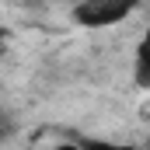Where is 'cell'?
I'll return each instance as SVG.
<instances>
[{
    "label": "cell",
    "instance_id": "cell-3",
    "mask_svg": "<svg viewBox=\"0 0 150 150\" xmlns=\"http://www.w3.org/2000/svg\"><path fill=\"white\" fill-rule=\"evenodd\" d=\"M80 147L84 150H143L136 143H119V140H105V136H87V140H80Z\"/></svg>",
    "mask_w": 150,
    "mask_h": 150
},
{
    "label": "cell",
    "instance_id": "cell-4",
    "mask_svg": "<svg viewBox=\"0 0 150 150\" xmlns=\"http://www.w3.org/2000/svg\"><path fill=\"white\" fill-rule=\"evenodd\" d=\"M18 115L11 112V108H0V143L4 140H11V136H18Z\"/></svg>",
    "mask_w": 150,
    "mask_h": 150
},
{
    "label": "cell",
    "instance_id": "cell-5",
    "mask_svg": "<svg viewBox=\"0 0 150 150\" xmlns=\"http://www.w3.org/2000/svg\"><path fill=\"white\" fill-rule=\"evenodd\" d=\"M49 150H84V147H80V140H59V143H52Z\"/></svg>",
    "mask_w": 150,
    "mask_h": 150
},
{
    "label": "cell",
    "instance_id": "cell-1",
    "mask_svg": "<svg viewBox=\"0 0 150 150\" xmlns=\"http://www.w3.org/2000/svg\"><path fill=\"white\" fill-rule=\"evenodd\" d=\"M136 11L133 0H80L70 7V21L80 28H112L129 21Z\"/></svg>",
    "mask_w": 150,
    "mask_h": 150
},
{
    "label": "cell",
    "instance_id": "cell-7",
    "mask_svg": "<svg viewBox=\"0 0 150 150\" xmlns=\"http://www.w3.org/2000/svg\"><path fill=\"white\" fill-rule=\"evenodd\" d=\"M143 150H150V140H147V143H143Z\"/></svg>",
    "mask_w": 150,
    "mask_h": 150
},
{
    "label": "cell",
    "instance_id": "cell-6",
    "mask_svg": "<svg viewBox=\"0 0 150 150\" xmlns=\"http://www.w3.org/2000/svg\"><path fill=\"white\" fill-rule=\"evenodd\" d=\"M143 119H150V101H147V105H143Z\"/></svg>",
    "mask_w": 150,
    "mask_h": 150
},
{
    "label": "cell",
    "instance_id": "cell-2",
    "mask_svg": "<svg viewBox=\"0 0 150 150\" xmlns=\"http://www.w3.org/2000/svg\"><path fill=\"white\" fill-rule=\"evenodd\" d=\"M133 84L150 91V28L140 35L136 52H133Z\"/></svg>",
    "mask_w": 150,
    "mask_h": 150
}]
</instances>
